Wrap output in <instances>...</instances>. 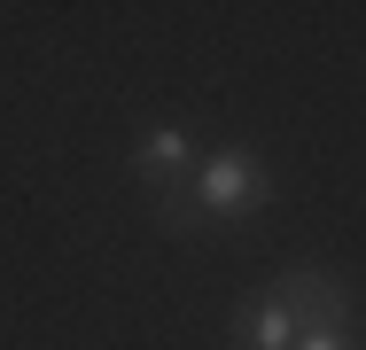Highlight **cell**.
Instances as JSON below:
<instances>
[{"instance_id": "obj_2", "label": "cell", "mask_w": 366, "mask_h": 350, "mask_svg": "<svg viewBox=\"0 0 366 350\" xmlns=\"http://www.w3.org/2000/svg\"><path fill=\"white\" fill-rule=\"evenodd\" d=\"M265 296L289 311L304 335H312V327H351V288L327 273V265H281Z\"/></svg>"}, {"instance_id": "obj_3", "label": "cell", "mask_w": 366, "mask_h": 350, "mask_svg": "<svg viewBox=\"0 0 366 350\" xmlns=\"http://www.w3.org/2000/svg\"><path fill=\"white\" fill-rule=\"evenodd\" d=\"M133 179H141L148 195L187 187V179H195V133H187V125H148V133L133 140Z\"/></svg>"}, {"instance_id": "obj_5", "label": "cell", "mask_w": 366, "mask_h": 350, "mask_svg": "<svg viewBox=\"0 0 366 350\" xmlns=\"http://www.w3.org/2000/svg\"><path fill=\"white\" fill-rule=\"evenodd\" d=\"M296 350H366L351 327H312V335H296Z\"/></svg>"}, {"instance_id": "obj_4", "label": "cell", "mask_w": 366, "mask_h": 350, "mask_svg": "<svg viewBox=\"0 0 366 350\" xmlns=\"http://www.w3.org/2000/svg\"><path fill=\"white\" fill-rule=\"evenodd\" d=\"M296 335H304V327H296L273 296H249V304L234 311V350H296Z\"/></svg>"}, {"instance_id": "obj_1", "label": "cell", "mask_w": 366, "mask_h": 350, "mask_svg": "<svg viewBox=\"0 0 366 350\" xmlns=\"http://www.w3.org/2000/svg\"><path fill=\"white\" fill-rule=\"evenodd\" d=\"M187 203L203 226H242L273 203V164L257 148H211L195 156V179H187Z\"/></svg>"}]
</instances>
